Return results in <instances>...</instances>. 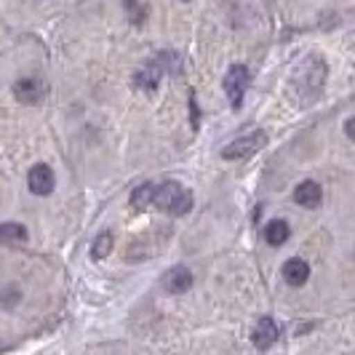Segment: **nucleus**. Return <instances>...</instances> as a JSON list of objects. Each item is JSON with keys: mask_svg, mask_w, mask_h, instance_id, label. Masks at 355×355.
I'll use <instances>...</instances> for the list:
<instances>
[{"mask_svg": "<svg viewBox=\"0 0 355 355\" xmlns=\"http://www.w3.org/2000/svg\"><path fill=\"white\" fill-rule=\"evenodd\" d=\"M24 241H27L24 225H17V222L0 225V243H24Z\"/></svg>", "mask_w": 355, "mask_h": 355, "instance_id": "9b49d317", "label": "nucleus"}, {"mask_svg": "<svg viewBox=\"0 0 355 355\" xmlns=\"http://www.w3.org/2000/svg\"><path fill=\"white\" fill-rule=\"evenodd\" d=\"M160 78H163V70H160L158 64H150V67H144L142 72H137V86H139V89L153 91L155 86H158Z\"/></svg>", "mask_w": 355, "mask_h": 355, "instance_id": "ddd939ff", "label": "nucleus"}, {"mask_svg": "<svg viewBox=\"0 0 355 355\" xmlns=\"http://www.w3.org/2000/svg\"><path fill=\"white\" fill-rule=\"evenodd\" d=\"M153 193H155V184H153V182H147V184H139V187L131 193V206H134L137 211L147 209V206L153 203Z\"/></svg>", "mask_w": 355, "mask_h": 355, "instance_id": "f8f14e48", "label": "nucleus"}, {"mask_svg": "<svg viewBox=\"0 0 355 355\" xmlns=\"http://www.w3.org/2000/svg\"><path fill=\"white\" fill-rule=\"evenodd\" d=\"M345 131H347V137L353 139V118H347V123H345Z\"/></svg>", "mask_w": 355, "mask_h": 355, "instance_id": "f3484780", "label": "nucleus"}, {"mask_svg": "<svg viewBox=\"0 0 355 355\" xmlns=\"http://www.w3.org/2000/svg\"><path fill=\"white\" fill-rule=\"evenodd\" d=\"M153 206H158L160 211L171 216H184L193 209V193L184 190L179 182H163V184H155Z\"/></svg>", "mask_w": 355, "mask_h": 355, "instance_id": "f257e3e1", "label": "nucleus"}, {"mask_svg": "<svg viewBox=\"0 0 355 355\" xmlns=\"http://www.w3.org/2000/svg\"><path fill=\"white\" fill-rule=\"evenodd\" d=\"M14 96H17L21 105H37L46 96V83L40 78H35V75L19 78L17 83H14Z\"/></svg>", "mask_w": 355, "mask_h": 355, "instance_id": "20e7f679", "label": "nucleus"}, {"mask_svg": "<svg viewBox=\"0 0 355 355\" xmlns=\"http://www.w3.org/2000/svg\"><path fill=\"white\" fill-rule=\"evenodd\" d=\"M288 235H291L288 222H284V219H272V222H267L265 238L270 246H284L286 241H288Z\"/></svg>", "mask_w": 355, "mask_h": 355, "instance_id": "9d476101", "label": "nucleus"}, {"mask_svg": "<svg viewBox=\"0 0 355 355\" xmlns=\"http://www.w3.org/2000/svg\"><path fill=\"white\" fill-rule=\"evenodd\" d=\"M254 345L259 347V350H270L275 342H278V326H275V320L272 318H262L257 323V329H254Z\"/></svg>", "mask_w": 355, "mask_h": 355, "instance_id": "6e6552de", "label": "nucleus"}, {"mask_svg": "<svg viewBox=\"0 0 355 355\" xmlns=\"http://www.w3.org/2000/svg\"><path fill=\"white\" fill-rule=\"evenodd\" d=\"M294 200L304 209H318L320 200H323V190H320L318 182H302L294 190Z\"/></svg>", "mask_w": 355, "mask_h": 355, "instance_id": "0eeeda50", "label": "nucleus"}, {"mask_svg": "<svg viewBox=\"0 0 355 355\" xmlns=\"http://www.w3.org/2000/svg\"><path fill=\"white\" fill-rule=\"evenodd\" d=\"M110 251H112V232H102V235L94 241V246H91V257H94V259H105Z\"/></svg>", "mask_w": 355, "mask_h": 355, "instance_id": "4468645a", "label": "nucleus"}, {"mask_svg": "<svg viewBox=\"0 0 355 355\" xmlns=\"http://www.w3.org/2000/svg\"><path fill=\"white\" fill-rule=\"evenodd\" d=\"M249 80L251 75L243 64H232L230 70H227V75H225V91H227V99H230L232 110H238V107L243 105V94L249 89Z\"/></svg>", "mask_w": 355, "mask_h": 355, "instance_id": "7ed1b4c3", "label": "nucleus"}, {"mask_svg": "<svg viewBox=\"0 0 355 355\" xmlns=\"http://www.w3.org/2000/svg\"><path fill=\"white\" fill-rule=\"evenodd\" d=\"M284 278L288 286L300 288V286H304L307 278H310V265H307L304 259H288L284 265Z\"/></svg>", "mask_w": 355, "mask_h": 355, "instance_id": "1a4fd4ad", "label": "nucleus"}, {"mask_svg": "<svg viewBox=\"0 0 355 355\" xmlns=\"http://www.w3.org/2000/svg\"><path fill=\"white\" fill-rule=\"evenodd\" d=\"M19 300H21V291L17 286H3L0 288V307L3 310H14V304H19Z\"/></svg>", "mask_w": 355, "mask_h": 355, "instance_id": "2eb2a0df", "label": "nucleus"}, {"mask_svg": "<svg viewBox=\"0 0 355 355\" xmlns=\"http://www.w3.org/2000/svg\"><path fill=\"white\" fill-rule=\"evenodd\" d=\"M125 8L131 11V21H134V24H142V21H144V8H139V6H137V0H125Z\"/></svg>", "mask_w": 355, "mask_h": 355, "instance_id": "dca6fc26", "label": "nucleus"}, {"mask_svg": "<svg viewBox=\"0 0 355 355\" xmlns=\"http://www.w3.org/2000/svg\"><path fill=\"white\" fill-rule=\"evenodd\" d=\"M267 142V134L265 131H251L246 137H238V139H232L225 150H222V158L227 160H246L251 155H257Z\"/></svg>", "mask_w": 355, "mask_h": 355, "instance_id": "f03ea898", "label": "nucleus"}, {"mask_svg": "<svg viewBox=\"0 0 355 355\" xmlns=\"http://www.w3.org/2000/svg\"><path fill=\"white\" fill-rule=\"evenodd\" d=\"M160 286L166 294H184L193 288V272L187 267H171L163 278H160Z\"/></svg>", "mask_w": 355, "mask_h": 355, "instance_id": "39448f33", "label": "nucleus"}, {"mask_svg": "<svg viewBox=\"0 0 355 355\" xmlns=\"http://www.w3.org/2000/svg\"><path fill=\"white\" fill-rule=\"evenodd\" d=\"M30 190L35 193V196H49L53 190V184H56V177H53L51 166H46V163H35L33 168H30Z\"/></svg>", "mask_w": 355, "mask_h": 355, "instance_id": "423d86ee", "label": "nucleus"}]
</instances>
